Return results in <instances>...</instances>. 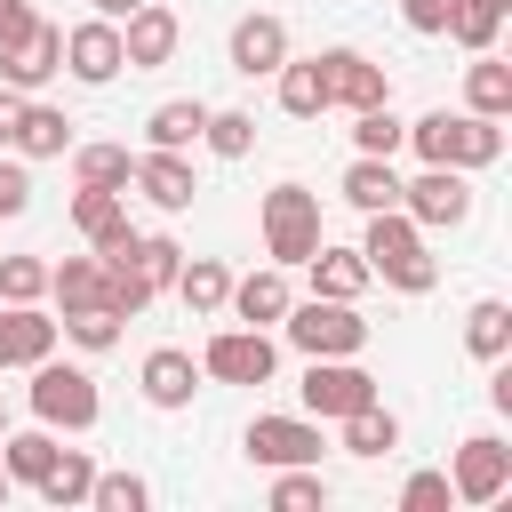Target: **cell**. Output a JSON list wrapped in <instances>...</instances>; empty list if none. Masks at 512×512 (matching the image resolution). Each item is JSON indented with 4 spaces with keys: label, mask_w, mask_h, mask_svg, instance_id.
<instances>
[{
    "label": "cell",
    "mask_w": 512,
    "mask_h": 512,
    "mask_svg": "<svg viewBox=\"0 0 512 512\" xmlns=\"http://www.w3.org/2000/svg\"><path fill=\"white\" fill-rule=\"evenodd\" d=\"M320 64H328V104H344V112L392 104V80H384L376 56H360V48H320Z\"/></svg>",
    "instance_id": "cell-14"
},
{
    "label": "cell",
    "mask_w": 512,
    "mask_h": 512,
    "mask_svg": "<svg viewBox=\"0 0 512 512\" xmlns=\"http://www.w3.org/2000/svg\"><path fill=\"white\" fill-rule=\"evenodd\" d=\"M128 176H136V152H128V144H72V184L128 192Z\"/></svg>",
    "instance_id": "cell-29"
},
{
    "label": "cell",
    "mask_w": 512,
    "mask_h": 512,
    "mask_svg": "<svg viewBox=\"0 0 512 512\" xmlns=\"http://www.w3.org/2000/svg\"><path fill=\"white\" fill-rule=\"evenodd\" d=\"M136 264H144V280H152V288H176V264H184V248H176L168 232H136Z\"/></svg>",
    "instance_id": "cell-41"
},
{
    "label": "cell",
    "mask_w": 512,
    "mask_h": 512,
    "mask_svg": "<svg viewBox=\"0 0 512 512\" xmlns=\"http://www.w3.org/2000/svg\"><path fill=\"white\" fill-rule=\"evenodd\" d=\"M64 64H72V80H88V88L120 80V72H128V56H120V24H112V16L72 24V32H64Z\"/></svg>",
    "instance_id": "cell-13"
},
{
    "label": "cell",
    "mask_w": 512,
    "mask_h": 512,
    "mask_svg": "<svg viewBox=\"0 0 512 512\" xmlns=\"http://www.w3.org/2000/svg\"><path fill=\"white\" fill-rule=\"evenodd\" d=\"M176 296H184L192 320H216L224 296H232V272H224L216 256H184V264H176Z\"/></svg>",
    "instance_id": "cell-24"
},
{
    "label": "cell",
    "mask_w": 512,
    "mask_h": 512,
    "mask_svg": "<svg viewBox=\"0 0 512 512\" xmlns=\"http://www.w3.org/2000/svg\"><path fill=\"white\" fill-rule=\"evenodd\" d=\"M224 304H232V320H240V328H272V320L296 304V296H288V264H264V272L232 280V296H224Z\"/></svg>",
    "instance_id": "cell-21"
},
{
    "label": "cell",
    "mask_w": 512,
    "mask_h": 512,
    "mask_svg": "<svg viewBox=\"0 0 512 512\" xmlns=\"http://www.w3.org/2000/svg\"><path fill=\"white\" fill-rule=\"evenodd\" d=\"M360 256H368V280H384V288H400V296H432V280H440V264H432V248H424V224H416L408 208H376Z\"/></svg>",
    "instance_id": "cell-2"
},
{
    "label": "cell",
    "mask_w": 512,
    "mask_h": 512,
    "mask_svg": "<svg viewBox=\"0 0 512 512\" xmlns=\"http://www.w3.org/2000/svg\"><path fill=\"white\" fill-rule=\"evenodd\" d=\"M200 128H208V104H200V96H168V104H152V112H144V136H152V144H168V152L200 144Z\"/></svg>",
    "instance_id": "cell-28"
},
{
    "label": "cell",
    "mask_w": 512,
    "mask_h": 512,
    "mask_svg": "<svg viewBox=\"0 0 512 512\" xmlns=\"http://www.w3.org/2000/svg\"><path fill=\"white\" fill-rule=\"evenodd\" d=\"M32 16H40V8H32V0H0V40H16V32H24V24H32Z\"/></svg>",
    "instance_id": "cell-45"
},
{
    "label": "cell",
    "mask_w": 512,
    "mask_h": 512,
    "mask_svg": "<svg viewBox=\"0 0 512 512\" xmlns=\"http://www.w3.org/2000/svg\"><path fill=\"white\" fill-rule=\"evenodd\" d=\"M48 296L72 312V304H104V256L88 248V256H64V264H48Z\"/></svg>",
    "instance_id": "cell-33"
},
{
    "label": "cell",
    "mask_w": 512,
    "mask_h": 512,
    "mask_svg": "<svg viewBox=\"0 0 512 512\" xmlns=\"http://www.w3.org/2000/svg\"><path fill=\"white\" fill-rule=\"evenodd\" d=\"M32 208V176H24V160H0V216H24Z\"/></svg>",
    "instance_id": "cell-43"
},
{
    "label": "cell",
    "mask_w": 512,
    "mask_h": 512,
    "mask_svg": "<svg viewBox=\"0 0 512 512\" xmlns=\"http://www.w3.org/2000/svg\"><path fill=\"white\" fill-rule=\"evenodd\" d=\"M256 232H264V256L272 264H304L328 232H320V192L312 184H272L264 208H256Z\"/></svg>",
    "instance_id": "cell-3"
},
{
    "label": "cell",
    "mask_w": 512,
    "mask_h": 512,
    "mask_svg": "<svg viewBox=\"0 0 512 512\" xmlns=\"http://www.w3.org/2000/svg\"><path fill=\"white\" fill-rule=\"evenodd\" d=\"M16 112H24V96H16V88H0V144H8V128H16Z\"/></svg>",
    "instance_id": "cell-46"
},
{
    "label": "cell",
    "mask_w": 512,
    "mask_h": 512,
    "mask_svg": "<svg viewBox=\"0 0 512 512\" xmlns=\"http://www.w3.org/2000/svg\"><path fill=\"white\" fill-rule=\"evenodd\" d=\"M56 336H72L80 352H112V344H120V320H112L104 304H72V312L56 320Z\"/></svg>",
    "instance_id": "cell-38"
},
{
    "label": "cell",
    "mask_w": 512,
    "mask_h": 512,
    "mask_svg": "<svg viewBox=\"0 0 512 512\" xmlns=\"http://www.w3.org/2000/svg\"><path fill=\"white\" fill-rule=\"evenodd\" d=\"M296 392H304V408H312L320 424H336V416H352V408H368V400H376V376H368L352 352H320V360L304 368V384H296Z\"/></svg>",
    "instance_id": "cell-6"
},
{
    "label": "cell",
    "mask_w": 512,
    "mask_h": 512,
    "mask_svg": "<svg viewBox=\"0 0 512 512\" xmlns=\"http://www.w3.org/2000/svg\"><path fill=\"white\" fill-rule=\"evenodd\" d=\"M464 352H472V360H504V352H512V304H504V296H480V304L464 312Z\"/></svg>",
    "instance_id": "cell-30"
},
{
    "label": "cell",
    "mask_w": 512,
    "mask_h": 512,
    "mask_svg": "<svg viewBox=\"0 0 512 512\" xmlns=\"http://www.w3.org/2000/svg\"><path fill=\"white\" fill-rule=\"evenodd\" d=\"M200 144H208L216 160H248V144H256V112H216V104H208Z\"/></svg>",
    "instance_id": "cell-37"
},
{
    "label": "cell",
    "mask_w": 512,
    "mask_h": 512,
    "mask_svg": "<svg viewBox=\"0 0 512 512\" xmlns=\"http://www.w3.org/2000/svg\"><path fill=\"white\" fill-rule=\"evenodd\" d=\"M72 128H80L72 112H56V104H32V96H24V112H16L8 144H16V160H64V152L80 144Z\"/></svg>",
    "instance_id": "cell-18"
},
{
    "label": "cell",
    "mask_w": 512,
    "mask_h": 512,
    "mask_svg": "<svg viewBox=\"0 0 512 512\" xmlns=\"http://www.w3.org/2000/svg\"><path fill=\"white\" fill-rule=\"evenodd\" d=\"M0 432H8V400H0Z\"/></svg>",
    "instance_id": "cell-49"
},
{
    "label": "cell",
    "mask_w": 512,
    "mask_h": 512,
    "mask_svg": "<svg viewBox=\"0 0 512 512\" xmlns=\"http://www.w3.org/2000/svg\"><path fill=\"white\" fill-rule=\"evenodd\" d=\"M344 424V456H392L400 448V416L384 408V400H368V408H352V416H336Z\"/></svg>",
    "instance_id": "cell-31"
},
{
    "label": "cell",
    "mask_w": 512,
    "mask_h": 512,
    "mask_svg": "<svg viewBox=\"0 0 512 512\" xmlns=\"http://www.w3.org/2000/svg\"><path fill=\"white\" fill-rule=\"evenodd\" d=\"M280 328H288V344H296L304 360H320V352H360V344H368V320H360L352 296H304V304L280 312Z\"/></svg>",
    "instance_id": "cell-5"
},
{
    "label": "cell",
    "mask_w": 512,
    "mask_h": 512,
    "mask_svg": "<svg viewBox=\"0 0 512 512\" xmlns=\"http://www.w3.org/2000/svg\"><path fill=\"white\" fill-rule=\"evenodd\" d=\"M408 144H416L424 168H496V160H504V120L432 104L424 120H408Z\"/></svg>",
    "instance_id": "cell-1"
},
{
    "label": "cell",
    "mask_w": 512,
    "mask_h": 512,
    "mask_svg": "<svg viewBox=\"0 0 512 512\" xmlns=\"http://www.w3.org/2000/svg\"><path fill=\"white\" fill-rule=\"evenodd\" d=\"M136 384H144V400H152V408H184V400L200 392V360H192L184 344H152V352H144V368H136Z\"/></svg>",
    "instance_id": "cell-19"
},
{
    "label": "cell",
    "mask_w": 512,
    "mask_h": 512,
    "mask_svg": "<svg viewBox=\"0 0 512 512\" xmlns=\"http://www.w3.org/2000/svg\"><path fill=\"white\" fill-rule=\"evenodd\" d=\"M448 488H456V504H496L512 488V448L496 432H472L456 448V464H448Z\"/></svg>",
    "instance_id": "cell-9"
},
{
    "label": "cell",
    "mask_w": 512,
    "mask_h": 512,
    "mask_svg": "<svg viewBox=\"0 0 512 512\" xmlns=\"http://www.w3.org/2000/svg\"><path fill=\"white\" fill-rule=\"evenodd\" d=\"M408 144V120L392 112V104H368V112H352V152H376V160H392Z\"/></svg>",
    "instance_id": "cell-36"
},
{
    "label": "cell",
    "mask_w": 512,
    "mask_h": 512,
    "mask_svg": "<svg viewBox=\"0 0 512 512\" xmlns=\"http://www.w3.org/2000/svg\"><path fill=\"white\" fill-rule=\"evenodd\" d=\"M272 80H280V112H288V120H320V112H336V104H328V64H320V56H280Z\"/></svg>",
    "instance_id": "cell-22"
},
{
    "label": "cell",
    "mask_w": 512,
    "mask_h": 512,
    "mask_svg": "<svg viewBox=\"0 0 512 512\" xmlns=\"http://www.w3.org/2000/svg\"><path fill=\"white\" fill-rule=\"evenodd\" d=\"M8 496H16V480H8V464H0V504H8Z\"/></svg>",
    "instance_id": "cell-48"
},
{
    "label": "cell",
    "mask_w": 512,
    "mask_h": 512,
    "mask_svg": "<svg viewBox=\"0 0 512 512\" xmlns=\"http://www.w3.org/2000/svg\"><path fill=\"white\" fill-rule=\"evenodd\" d=\"M88 488H96V464H88V448H56V464H48L40 496H48L56 512H72V504H88Z\"/></svg>",
    "instance_id": "cell-34"
},
{
    "label": "cell",
    "mask_w": 512,
    "mask_h": 512,
    "mask_svg": "<svg viewBox=\"0 0 512 512\" xmlns=\"http://www.w3.org/2000/svg\"><path fill=\"white\" fill-rule=\"evenodd\" d=\"M56 352V320L40 304H0V368H32Z\"/></svg>",
    "instance_id": "cell-20"
},
{
    "label": "cell",
    "mask_w": 512,
    "mask_h": 512,
    "mask_svg": "<svg viewBox=\"0 0 512 512\" xmlns=\"http://www.w3.org/2000/svg\"><path fill=\"white\" fill-rule=\"evenodd\" d=\"M448 504H456L448 472H408L400 480V512H448Z\"/></svg>",
    "instance_id": "cell-42"
},
{
    "label": "cell",
    "mask_w": 512,
    "mask_h": 512,
    "mask_svg": "<svg viewBox=\"0 0 512 512\" xmlns=\"http://www.w3.org/2000/svg\"><path fill=\"white\" fill-rule=\"evenodd\" d=\"M400 208L424 224V232H456L472 216V168H424L416 184H400Z\"/></svg>",
    "instance_id": "cell-8"
},
{
    "label": "cell",
    "mask_w": 512,
    "mask_h": 512,
    "mask_svg": "<svg viewBox=\"0 0 512 512\" xmlns=\"http://www.w3.org/2000/svg\"><path fill=\"white\" fill-rule=\"evenodd\" d=\"M504 16H512V0H448V24H440V32H448L464 56H480V48H496Z\"/></svg>",
    "instance_id": "cell-25"
},
{
    "label": "cell",
    "mask_w": 512,
    "mask_h": 512,
    "mask_svg": "<svg viewBox=\"0 0 512 512\" xmlns=\"http://www.w3.org/2000/svg\"><path fill=\"white\" fill-rule=\"evenodd\" d=\"M88 504H96V512H144V504H152V488H144L136 472H96Z\"/></svg>",
    "instance_id": "cell-40"
},
{
    "label": "cell",
    "mask_w": 512,
    "mask_h": 512,
    "mask_svg": "<svg viewBox=\"0 0 512 512\" xmlns=\"http://www.w3.org/2000/svg\"><path fill=\"white\" fill-rule=\"evenodd\" d=\"M0 464H8L16 488H40L48 464H56V432H48V424H40V432H0Z\"/></svg>",
    "instance_id": "cell-32"
},
{
    "label": "cell",
    "mask_w": 512,
    "mask_h": 512,
    "mask_svg": "<svg viewBox=\"0 0 512 512\" xmlns=\"http://www.w3.org/2000/svg\"><path fill=\"white\" fill-rule=\"evenodd\" d=\"M128 8H144V0H96V16H112V24H120Z\"/></svg>",
    "instance_id": "cell-47"
},
{
    "label": "cell",
    "mask_w": 512,
    "mask_h": 512,
    "mask_svg": "<svg viewBox=\"0 0 512 512\" xmlns=\"http://www.w3.org/2000/svg\"><path fill=\"white\" fill-rule=\"evenodd\" d=\"M24 400H32V416H40L48 432H56V424H64V432H88V424L104 416L96 376H88V368H72V360H56V352H48V360H32V392H24Z\"/></svg>",
    "instance_id": "cell-4"
},
{
    "label": "cell",
    "mask_w": 512,
    "mask_h": 512,
    "mask_svg": "<svg viewBox=\"0 0 512 512\" xmlns=\"http://www.w3.org/2000/svg\"><path fill=\"white\" fill-rule=\"evenodd\" d=\"M56 64H64V32L48 16H32L16 40H0V88H16V96H32Z\"/></svg>",
    "instance_id": "cell-10"
},
{
    "label": "cell",
    "mask_w": 512,
    "mask_h": 512,
    "mask_svg": "<svg viewBox=\"0 0 512 512\" xmlns=\"http://www.w3.org/2000/svg\"><path fill=\"white\" fill-rule=\"evenodd\" d=\"M128 184H136V192H144L152 208H168V216H176V208H192V192H200L192 160H184V152H168V144L136 152V176H128Z\"/></svg>",
    "instance_id": "cell-17"
},
{
    "label": "cell",
    "mask_w": 512,
    "mask_h": 512,
    "mask_svg": "<svg viewBox=\"0 0 512 512\" xmlns=\"http://www.w3.org/2000/svg\"><path fill=\"white\" fill-rule=\"evenodd\" d=\"M224 56H232V72H248V80H264V72H280V56H288V24H280L272 8H248V16L232 24V40H224Z\"/></svg>",
    "instance_id": "cell-15"
},
{
    "label": "cell",
    "mask_w": 512,
    "mask_h": 512,
    "mask_svg": "<svg viewBox=\"0 0 512 512\" xmlns=\"http://www.w3.org/2000/svg\"><path fill=\"white\" fill-rule=\"evenodd\" d=\"M464 112H488V120H504V112H512V64H496L488 48L464 64Z\"/></svg>",
    "instance_id": "cell-27"
},
{
    "label": "cell",
    "mask_w": 512,
    "mask_h": 512,
    "mask_svg": "<svg viewBox=\"0 0 512 512\" xmlns=\"http://www.w3.org/2000/svg\"><path fill=\"white\" fill-rule=\"evenodd\" d=\"M336 192H344L360 216H376V208H400V168H392V160H376V152H352Z\"/></svg>",
    "instance_id": "cell-23"
},
{
    "label": "cell",
    "mask_w": 512,
    "mask_h": 512,
    "mask_svg": "<svg viewBox=\"0 0 512 512\" xmlns=\"http://www.w3.org/2000/svg\"><path fill=\"white\" fill-rule=\"evenodd\" d=\"M48 296V264L40 256H0V304H40Z\"/></svg>",
    "instance_id": "cell-39"
},
{
    "label": "cell",
    "mask_w": 512,
    "mask_h": 512,
    "mask_svg": "<svg viewBox=\"0 0 512 512\" xmlns=\"http://www.w3.org/2000/svg\"><path fill=\"white\" fill-rule=\"evenodd\" d=\"M400 24L408 32H440L448 24V0H400Z\"/></svg>",
    "instance_id": "cell-44"
},
{
    "label": "cell",
    "mask_w": 512,
    "mask_h": 512,
    "mask_svg": "<svg viewBox=\"0 0 512 512\" xmlns=\"http://www.w3.org/2000/svg\"><path fill=\"white\" fill-rule=\"evenodd\" d=\"M72 232H80L96 256H112V248H128V240H136L128 200H120V192H96V184H72Z\"/></svg>",
    "instance_id": "cell-16"
},
{
    "label": "cell",
    "mask_w": 512,
    "mask_h": 512,
    "mask_svg": "<svg viewBox=\"0 0 512 512\" xmlns=\"http://www.w3.org/2000/svg\"><path fill=\"white\" fill-rule=\"evenodd\" d=\"M328 480H320V464H280L272 472V512H328Z\"/></svg>",
    "instance_id": "cell-35"
},
{
    "label": "cell",
    "mask_w": 512,
    "mask_h": 512,
    "mask_svg": "<svg viewBox=\"0 0 512 512\" xmlns=\"http://www.w3.org/2000/svg\"><path fill=\"white\" fill-rule=\"evenodd\" d=\"M304 264H312V296H352V304H360V288H368V256H360V248H328V240H320Z\"/></svg>",
    "instance_id": "cell-26"
},
{
    "label": "cell",
    "mask_w": 512,
    "mask_h": 512,
    "mask_svg": "<svg viewBox=\"0 0 512 512\" xmlns=\"http://www.w3.org/2000/svg\"><path fill=\"white\" fill-rule=\"evenodd\" d=\"M272 368H280V344L264 328H216L200 344V376L216 384H272Z\"/></svg>",
    "instance_id": "cell-7"
},
{
    "label": "cell",
    "mask_w": 512,
    "mask_h": 512,
    "mask_svg": "<svg viewBox=\"0 0 512 512\" xmlns=\"http://www.w3.org/2000/svg\"><path fill=\"white\" fill-rule=\"evenodd\" d=\"M240 448H248V464H264V472H280V464H320V424H312V416H256V424L240 432Z\"/></svg>",
    "instance_id": "cell-11"
},
{
    "label": "cell",
    "mask_w": 512,
    "mask_h": 512,
    "mask_svg": "<svg viewBox=\"0 0 512 512\" xmlns=\"http://www.w3.org/2000/svg\"><path fill=\"white\" fill-rule=\"evenodd\" d=\"M176 40H184V24H176V8H160V0H144V8H128V16H120V56H128V72L168 64V56H176Z\"/></svg>",
    "instance_id": "cell-12"
}]
</instances>
